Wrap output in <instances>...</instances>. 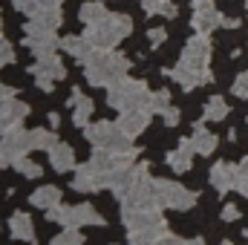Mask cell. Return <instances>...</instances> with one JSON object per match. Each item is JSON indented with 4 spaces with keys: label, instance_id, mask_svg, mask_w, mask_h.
I'll use <instances>...</instances> for the list:
<instances>
[{
    "label": "cell",
    "instance_id": "obj_22",
    "mask_svg": "<svg viewBox=\"0 0 248 245\" xmlns=\"http://www.w3.org/2000/svg\"><path fill=\"white\" fill-rule=\"evenodd\" d=\"M211 184H214L217 193H228V190H234V165H228V162H217V165L211 168Z\"/></svg>",
    "mask_w": 248,
    "mask_h": 245
},
{
    "label": "cell",
    "instance_id": "obj_50",
    "mask_svg": "<svg viewBox=\"0 0 248 245\" xmlns=\"http://www.w3.org/2000/svg\"><path fill=\"white\" fill-rule=\"evenodd\" d=\"M0 168H3V162H0Z\"/></svg>",
    "mask_w": 248,
    "mask_h": 245
},
{
    "label": "cell",
    "instance_id": "obj_13",
    "mask_svg": "<svg viewBox=\"0 0 248 245\" xmlns=\"http://www.w3.org/2000/svg\"><path fill=\"white\" fill-rule=\"evenodd\" d=\"M72 187H75V190H81V193H95V190L107 187V173H101L93 162H87V165H81V168L75 170Z\"/></svg>",
    "mask_w": 248,
    "mask_h": 245
},
{
    "label": "cell",
    "instance_id": "obj_39",
    "mask_svg": "<svg viewBox=\"0 0 248 245\" xmlns=\"http://www.w3.org/2000/svg\"><path fill=\"white\" fill-rule=\"evenodd\" d=\"M222 219H225V222H237V219H240V208H237V205H225V208H222Z\"/></svg>",
    "mask_w": 248,
    "mask_h": 245
},
{
    "label": "cell",
    "instance_id": "obj_36",
    "mask_svg": "<svg viewBox=\"0 0 248 245\" xmlns=\"http://www.w3.org/2000/svg\"><path fill=\"white\" fill-rule=\"evenodd\" d=\"M168 41V29H162V26H153V29H147V44L156 49V46H162Z\"/></svg>",
    "mask_w": 248,
    "mask_h": 245
},
{
    "label": "cell",
    "instance_id": "obj_47",
    "mask_svg": "<svg viewBox=\"0 0 248 245\" xmlns=\"http://www.w3.org/2000/svg\"><path fill=\"white\" fill-rule=\"evenodd\" d=\"M219 245H234V243H228V240H225V243H219Z\"/></svg>",
    "mask_w": 248,
    "mask_h": 245
},
{
    "label": "cell",
    "instance_id": "obj_8",
    "mask_svg": "<svg viewBox=\"0 0 248 245\" xmlns=\"http://www.w3.org/2000/svg\"><path fill=\"white\" fill-rule=\"evenodd\" d=\"M29 72H32V78H35L38 90H44V92H52V90H55V84L66 78V66H63V61L55 55V52L41 55L38 61L29 66Z\"/></svg>",
    "mask_w": 248,
    "mask_h": 245
},
{
    "label": "cell",
    "instance_id": "obj_49",
    "mask_svg": "<svg viewBox=\"0 0 248 245\" xmlns=\"http://www.w3.org/2000/svg\"><path fill=\"white\" fill-rule=\"evenodd\" d=\"M246 240H248V231H246Z\"/></svg>",
    "mask_w": 248,
    "mask_h": 245
},
{
    "label": "cell",
    "instance_id": "obj_24",
    "mask_svg": "<svg viewBox=\"0 0 248 245\" xmlns=\"http://www.w3.org/2000/svg\"><path fill=\"white\" fill-rule=\"evenodd\" d=\"M32 205H35V208L49 211V208L61 205V190H58L55 184H44V187H38V190L32 193Z\"/></svg>",
    "mask_w": 248,
    "mask_h": 245
},
{
    "label": "cell",
    "instance_id": "obj_18",
    "mask_svg": "<svg viewBox=\"0 0 248 245\" xmlns=\"http://www.w3.org/2000/svg\"><path fill=\"white\" fill-rule=\"evenodd\" d=\"M61 49L69 58H75L78 63H87L93 58V52H95V46L84 35H66V38H61Z\"/></svg>",
    "mask_w": 248,
    "mask_h": 245
},
{
    "label": "cell",
    "instance_id": "obj_4",
    "mask_svg": "<svg viewBox=\"0 0 248 245\" xmlns=\"http://www.w3.org/2000/svg\"><path fill=\"white\" fill-rule=\"evenodd\" d=\"M122 219H124V225H127L130 234H144L150 240H159V237L168 234V222H165L159 205L136 208V211H122Z\"/></svg>",
    "mask_w": 248,
    "mask_h": 245
},
{
    "label": "cell",
    "instance_id": "obj_15",
    "mask_svg": "<svg viewBox=\"0 0 248 245\" xmlns=\"http://www.w3.org/2000/svg\"><path fill=\"white\" fill-rule=\"evenodd\" d=\"M26 116H29V107H26L23 101H17V98L0 101V136H6V133L17 130V127L23 124Z\"/></svg>",
    "mask_w": 248,
    "mask_h": 245
},
{
    "label": "cell",
    "instance_id": "obj_35",
    "mask_svg": "<svg viewBox=\"0 0 248 245\" xmlns=\"http://www.w3.org/2000/svg\"><path fill=\"white\" fill-rule=\"evenodd\" d=\"M231 92H234L237 98H248V72H240V75L234 78V84H231Z\"/></svg>",
    "mask_w": 248,
    "mask_h": 245
},
{
    "label": "cell",
    "instance_id": "obj_9",
    "mask_svg": "<svg viewBox=\"0 0 248 245\" xmlns=\"http://www.w3.org/2000/svg\"><path fill=\"white\" fill-rule=\"evenodd\" d=\"M23 46H26L35 58H41V55L55 52V49L61 46V41H58L55 29H44V26H38L35 20H29V23L23 26Z\"/></svg>",
    "mask_w": 248,
    "mask_h": 245
},
{
    "label": "cell",
    "instance_id": "obj_37",
    "mask_svg": "<svg viewBox=\"0 0 248 245\" xmlns=\"http://www.w3.org/2000/svg\"><path fill=\"white\" fill-rule=\"evenodd\" d=\"M153 245H202V237H196V240H179V237H173V234H165V237H159Z\"/></svg>",
    "mask_w": 248,
    "mask_h": 245
},
{
    "label": "cell",
    "instance_id": "obj_20",
    "mask_svg": "<svg viewBox=\"0 0 248 245\" xmlns=\"http://www.w3.org/2000/svg\"><path fill=\"white\" fill-rule=\"evenodd\" d=\"M49 165H52L55 173H69V170H75V153H72V147L63 144V141H58V144L49 150Z\"/></svg>",
    "mask_w": 248,
    "mask_h": 245
},
{
    "label": "cell",
    "instance_id": "obj_43",
    "mask_svg": "<svg viewBox=\"0 0 248 245\" xmlns=\"http://www.w3.org/2000/svg\"><path fill=\"white\" fill-rule=\"evenodd\" d=\"M49 124L58 130V124H61V116H58V113H49Z\"/></svg>",
    "mask_w": 248,
    "mask_h": 245
},
{
    "label": "cell",
    "instance_id": "obj_12",
    "mask_svg": "<svg viewBox=\"0 0 248 245\" xmlns=\"http://www.w3.org/2000/svg\"><path fill=\"white\" fill-rule=\"evenodd\" d=\"M208 61H211V41H208V35H199L196 32L193 38L185 41L179 63H185L190 69H208Z\"/></svg>",
    "mask_w": 248,
    "mask_h": 245
},
{
    "label": "cell",
    "instance_id": "obj_14",
    "mask_svg": "<svg viewBox=\"0 0 248 245\" xmlns=\"http://www.w3.org/2000/svg\"><path fill=\"white\" fill-rule=\"evenodd\" d=\"M165 75H170V81H176L182 90H196V87H202L214 78L211 69H190L185 63H176L173 69H165Z\"/></svg>",
    "mask_w": 248,
    "mask_h": 245
},
{
    "label": "cell",
    "instance_id": "obj_17",
    "mask_svg": "<svg viewBox=\"0 0 248 245\" xmlns=\"http://www.w3.org/2000/svg\"><path fill=\"white\" fill-rule=\"evenodd\" d=\"M66 104L72 107V124L84 130V127L90 124V116H93V110H95V104H93V98H87V95H84V92H81V90L75 87Z\"/></svg>",
    "mask_w": 248,
    "mask_h": 245
},
{
    "label": "cell",
    "instance_id": "obj_45",
    "mask_svg": "<svg viewBox=\"0 0 248 245\" xmlns=\"http://www.w3.org/2000/svg\"><path fill=\"white\" fill-rule=\"evenodd\" d=\"M3 92H6V84H3V81H0V98H3Z\"/></svg>",
    "mask_w": 248,
    "mask_h": 245
},
{
    "label": "cell",
    "instance_id": "obj_2",
    "mask_svg": "<svg viewBox=\"0 0 248 245\" xmlns=\"http://www.w3.org/2000/svg\"><path fill=\"white\" fill-rule=\"evenodd\" d=\"M130 32H133V20L130 15H122V12H107V17L84 26V38L95 49H116Z\"/></svg>",
    "mask_w": 248,
    "mask_h": 245
},
{
    "label": "cell",
    "instance_id": "obj_41",
    "mask_svg": "<svg viewBox=\"0 0 248 245\" xmlns=\"http://www.w3.org/2000/svg\"><path fill=\"white\" fill-rule=\"evenodd\" d=\"M165 124H168V127H176V124H179V110H176V107H170V110L165 113Z\"/></svg>",
    "mask_w": 248,
    "mask_h": 245
},
{
    "label": "cell",
    "instance_id": "obj_31",
    "mask_svg": "<svg viewBox=\"0 0 248 245\" xmlns=\"http://www.w3.org/2000/svg\"><path fill=\"white\" fill-rule=\"evenodd\" d=\"M234 190H240V196H248V156L234 165Z\"/></svg>",
    "mask_w": 248,
    "mask_h": 245
},
{
    "label": "cell",
    "instance_id": "obj_34",
    "mask_svg": "<svg viewBox=\"0 0 248 245\" xmlns=\"http://www.w3.org/2000/svg\"><path fill=\"white\" fill-rule=\"evenodd\" d=\"M12 6H15V12H20V15H26L29 20H32V17H35V15H38V12L44 9V6H41L38 0H12Z\"/></svg>",
    "mask_w": 248,
    "mask_h": 245
},
{
    "label": "cell",
    "instance_id": "obj_26",
    "mask_svg": "<svg viewBox=\"0 0 248 245\" xmlns=\"http://www.w3.org/2000/svg\"><path fill=\"white\" fill-rule=\"evenodd\" d=\"M141 12L147 15V17H153V15H162V17H176V3L173 0H141Z\"/></svg>",
    "mask_w": 248,
    "mask_h": 245
},
{
    "label": "cell",
    "instance_id": "obj_10",
    "mask_svg": "<svg viewBox=\"0 0 248 245\" xmlns=\"http://www.w3.org/2000/svg\"><path fill=\"white\" fill-rule=\"evenodd\" d=\"M190 26L199 35H211L217 26H222V12L214 0H193V15H190Z\"/></svg>",
    "mask_w": 248,
    "mask_h": 245
},
{
    "label": "cell",
    "instance_id": "obj_6",
    "mask_svg": "<svg viewBox=\"0 0 248 245\" xmlns=\"http://www.w3.org/2000/svg\"><path fill=\"white\" fill-rule=\"evenodd\" d=\"M84 136L93 147H104V150H116V153H124V150H133L130 144V136L124 133L119 122H95L84 127Z\"/></svg>",
    "mask_w": 248,
    "mask_h": 245
},
{
    "label": "cell",
    "instance_id": "obj_38",
    "mask_svg": "<svg viewBox=\"0 0 248 245\" xmlns=\"http://www.w3.org/2000/svg\"><path fill=\"white\" fill-rule=\"evenodd\" d=\"M15 61V49H12V44L9 41H0V66H6V63Z\"/></svg>",
    "mask_w": 248,
    "mask_h": 245
},
{
    "label": "cell",
    "instance_id": "obj_7",
    "mask_svg": "<svg viewBox=\"0 0 248 245\" xmlns=\"http://www.w3.org/2000/svg\"><path fill=\"white\" fill-rule=\"evenodd\" d=\"M153 196L159 208H170V211H187L196 205V193L170 179H153Z\"/></svg>",
    "mask_w": 248,
    "mask_h": 245
},
{
    "label": "cell",
    "instance_id": "obj_11",
    "mask_svg": "<svg viewBox=\"0 0 248 245\" xmlns=\"http://www.w3.org/2000/svg\"><path fill=\"white\" fill-rule=\"evenodd\" d=\"M32 150V138H29V130H12L0 138V162L3 165H15L17 159H23L26 153Z\"/></svg>",
    "mask_w": 248,
    "mask_h": 245
},
{
    "label": "cell",
    "instance_id": "obj_42",
    "mask_svg": "<svg viewBox=\"0 0 248 245\" xmlns=\"http://www.w3.org/2000/svg\"><path fill=\"white\" fill-rule=\"evenodd\" d=\"M222 26H225V29H237V26H240V17H228V15H222Z\"/></svg>",
    "mask_w": 248,
    "mask_h": 245
},
{
    "label": "cell",
    "instance_id": "obj_32",
    "mask_svg": "<svg viewBox=\"0 0 248 245\" xmlns=\"http://www.w3.org/2000/svg\"><path fill=\"white\" fill-rule=\"evenodd\" d=\"M12 168H15V170H17L20 176H26V179H38V176L44 173V168H41L38 162H29L26 156H23V159H17V162H15Z\"/></svg>",
    "mask_w": 248,
    "mask_h": 245
},
{
    "label": "cell",
    "instance_id": "obj_44",
    "mask_svg": "<svg viewBox=\"0 0 248 245\" xmlns=\"http://www.w3.org/2000/svg\"><path fill=\"white\" fill-rule=\"evenodd\" d=\"M38 3H41V6H61L63 0H38Z\"/></svg>",
    "mask_w": 248,
    "mask_h": 245
},
{
    "label": "cell",
    "instance_id": "obj_3",
    "mask_svg": "<svg viewBox=\"0 0 248 245\" xmlns=\"http://www.w3.org/2000/svg\"><path fill=\"white\" fill-rule=\"evenodd\" d=\"M147 101H150V90L139 78H127L124 75L122 81H116L113 87H107V104L113 110H119V113H124V110H139V107L147 110Z\"/></svg>",
    "mask_w": 248,
    "mask_h": 245
},
{
    "label": "cell",
    "instance_id": "obj_23",
    "mask_svg": "<svg viewBox=\"0 0 248 245\" xmlns=\"http://www.w3.org/2000/svg\"><path fill=\"white\" fill-rule=\"evenodd\" d=\"M190 141H193V147H196V153H199V156H211V153L217 150V136H214V133H208L202 122L193 124V136H190Z\"/></svg>",
    "mask_w": 248,
    "mask_h": 245
},
{
    "label": "cell",
    "instance_id": "obj_48",
    "mask_svg": "<svg viewBox=\"0 0 248 245\" xmlns=\"http://www.w3.org/2000/svg\"><path fill=\"white\" fill-rule=\"evenodd\" d=\"M246 12H248V0H246Z\"/></svg>",
    "mask_w": 248,
    "mask_h": 245
},
{
    "label": "cell",
    "instance_id": "obj_29",
    "mask_svg": "<svg viewBox=\"0 0 248 245\" xmlns=\"http://www.w3.org/2000/svg\"><path fill=\"white\" fill-rule=\"evenodd\" d=\"M38 26H44V29H58L63 23V17H61V12H58V6H44L35 17H32Z\"/></svg>",
    "mask_w": 248,
    "mask_h": 245
},
{
    "label": "cell",
    "instance_id": "obj_27",
    "mask_svg": "<svg viewBox=\"0 0 248 245\" xmlns=\"http://www.w3.org/2000/svg\"><path fill=\"white\" fill-rule=\"evenodd\" d=\"M228 116V101L222 98V95H214V98H208V104H205V113H202V122H222Z\"/></svg>",
    "mask_w": 248,
    "mask_h": 245
},
{
    "label": "cell",
    "instance_id": "obj_5",
    "mask_svg": "<svg viewBox=\"0 0 248 245\" xmlns=\"http://www.w3.org/2000/svg\"><path fill=\"white\" fill-rule=\"evenodd\" d=\"M49 222H58L63 228H81V225H104L107 219L95 211V205L81 202V205H55L46 211Z\"/></svg>",
    "mask_w": 248,
    "mask_h": 245
},
{
    "label": "cell",
    "instance_id": "obj_16",
    "mask_svg": "<svg viewBox=\"0 0 248 245\" xmlns=\"http://www.w3.org/2000/svg\"><path fill=\"white\" fill-rule=\"evenodd\" d=\"M150 116H153V113L144 110V107H139V110H124L122 116H119V127H122L130 138H136V136H141V133L147 130Z\"/></svg>",
    "mask_w": 248,
    "mask_h": 245
},
{
    "label": "cell",
    "instance_id": "obj_21",
    "mask_svg": "<svg viewBox=\"0 0 248 245\" xmlns=\"http://www.w3.org/2000/svg\"><path fill=\"white\" fill-rule=\"evenodd\" d=\"M9 234H12L15 240L35 243V225H32V216H29V214H23V211L12 214V219H9Z\"/></svg>",
    "mask_w": 248,
    "mask_h": 245
},
{
    "label": "cell",
    "instance_id": "obj_30",
    "mask_svg": "<svg viewBox=\"0 0 248 245\" xmlns=\"http://www.w3.org/2000/svg\"><path fill=\"white\" fill-rule=\"evenodd\" d=\"M170 107H173V104H170V92H168V90H156V92H150L147 110H150L153 116H165Z\"/></svg>",
    "mask_w": 248,
    "mask_h": 245
},
{
    "label": "cell",
    "instance_id": "obj_28",
    "mask_svg": "<svg viewBox=\"0 0 248 245\" xmlns=\"http://www.w3.org/2000/svg\"><path fill=\"white\" fill-rule=\"evenodd\" d=\"M29 138H32V150H52L55 144H58V136L52 133V130H44V127H35V130H29Z\"/></svg>",
    "mask_w": 248,
    "mask_h": 245
},
{
    "label": "cell",
    "instance_id": "obj_25",
    "mask_svg": "<svg viewBox=\"0 0 248 245\" xmlns=\"http://www.w3.org/2000/svg\"><path fill=\"white\" fill-rule=\"evenodd\" d=\"M107 6L101 3V0H87L81 9H78V20L87 26V23H95V20H101V17H107Z\"/></svg>",
    "mask_w": 248,
    "mask_h": 245
},
{
    "label": "cell",
    "instance_id": "obj_1",
    "mask_svg": "<svg viewBox=\"0 0 248 245\" xmlns=\"http://www.w3.org/2000/svg\"><path fill=\"white\" fill-rule=\"evenodd\" d=\"M130 69L127 55L116 49H95L93 58L84 63V75L93 87H113L116 81H122Z\"/></svg>",
    "mask_w": 248,
    "mask_h": 245
},
{
    "label": "cell",
    "instance_id": "obj_46",
    "mask_svg": "<svg viewBox=\"0 0 248 245\" xmlns=\"http://www.w3.org/2000/svg\"><path fill=\"white\" fill-rule=\"evenodd\" d=\"M0 41H6V38H3V26H0Z\"/></svg>",
    "mask_w": 248,
    "mask_h": 245
},
{
    "label": "cell",
    "instance_id": "obj_40",
    "mask_svg": "<svg viewBox=\"0 0 248 245\" xmlns=\"http://www.w3.org/2000/svg\"><path fill=\"white\" fill-rule=\"evenodd\" d=\"M156 240H150V237H144V234H130V243L127 245H153Z\"/></svg>",
    "mask_w": 248,
    "mask_h": 245
},
{
    "label": "cell",
    "instance_id": "obj_33",
    "mask_svg": "<svg viewBox=\"0 0 248 245\" xmlns=\"http://www.w3.org/2000/svg\"><path fill=\"white\" fill-rule=\"evenodd\" d=\"M81 243H84L81 231H78V228H66V231H61L49 245H81Z\"/></svg>",
    "mask_w": 248,
    "mask_h": 245
},
{
    "label": "cell",
    "instance_id": "obj_19",
    "mask_svg": "<svg viewBox=\"0 0 248 245\" xmlns=\"http://www.w3.org/2000/svg\"><path fill=\"white\" fill-rule=\"evenodd\" d=\"M193 153H196L193 141H190V138H182V141H179V147H176L173 153H168V165H170V170H176V173H185V170H190Z\"/></svg>",
    "mask_w": 248,
    "mask_h": 245
}]
</instances>
